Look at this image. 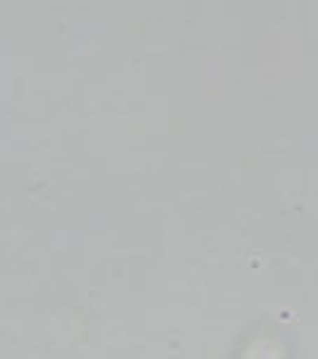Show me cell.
I'll use <instances>...</instances> for the list:
<instances>
[]
</instances>
